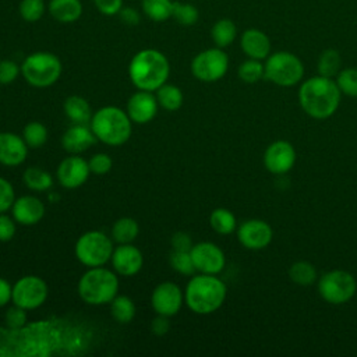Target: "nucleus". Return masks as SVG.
I'll use <instances>...</instances> for the list:
<instances>
[{
  "label": "nucleus",
  "instance_id": "1",
  "mask_svg": "<svg viewBox=\"0 0 357 357\" xmlns=\"http://www.w3.org/2000/svg\"><path fill=\"white\" fill-rule=\"evenodd\" d=\"M342 92L333 78L315 75L305 79L298 89L301 109L312 119L331 117L339 107Z\"/></svg>",
  "mask_w": 357,
  "mask_h": 357
},
{
  "label": "nucleus",
  "instance_id": "2",
  "mask_svg": "<svg viewBox=\"0 0 357 357\" xmlns=\"http://www.w3.org/2000/svg\"><path fill=\"white\" fill-rule=\"evenodd\" d=\"M170 74L167 57L156 49H142L128 64V77L135 88L153 92L166 84Z\"/></svg>",
  "mask_w": 357,
  "mask_h": 357
},
{
  "label": "nucleus",
  "instance_id": "3",
  "mask_svg": "<svg viewBox=\"0 0 357 357\" xmlns=\"http://www.w3.org/2000/svg\"><path fill=\"white\" fill-rule=\"evenodd\" d=\"M226 294V284L216 275L199 273L188 280L184 290V301L192 312L206 315L222 307Z\"/></svg>",
  "mask_w": 357,
  "mask_h": 357
},
{
  "label": "nucleus",
  "instance_id": "4",
  "mask_svg": "<svg viewBox=\"0 0 357 357\" xmlns=\"http://www.w3.org/2000/svg\"><path fill=\"white\" fill-rule=\"evenodd\" d=\"M96 137L110 146H119L131 137V119L127 112L116 106H105L96 110L91 119L89 126Z\"/></svg>",
  "mask_w": 357,
  "mask_h": 357
},
{
  "label": "nucleus",
  "instance_id": "5",
  "mask_svg": "<svg viewBox=\"0 0 357 357\" xmlns=\"http://www.w3.org/2000/svg\"><path fill=\"white\" fill-rule=\"evenodd\" d=\"M78 294L81 300L89 305L110 304L117 296V275L103 266L89 268L78 280Z\"/></svg>",
  "mask_w": 357,
  "mask_h": 357
},
{
  "label": "nucleus",
  "instance_id": "6",
  "mask_svg": "<svg viewBox=\"0 0 357 357\" xmlns=\"http://www.w3.org/2000/svg\"><path fill=\"white\" fill-rule=\"evenodd\" d=\"M60 59L50 52H35L25 57L21 64L24 79L35 88H47L61 75Z\"/></svg>",
  "mask_w": 357,
  "mask_h": 357
},
{
  "label": "nucleus",
  "instance_id": "7",
  "mask_svg": "<svg viewBox=\"0 0 357 357\" xmlns=\"http://www.w3.org/2000/svg\"><path fill=\"white\" fill-rule=\"evenodd\" d=\"M265 78L279 86H293L304 75V64L298 56L287 50L269 54L265 59Z\"/></svg>",
  "mask_w": 357,
  "mask_h": 357
},
{
  "label": "nucleus",
  "instance_id": "8",
  "mask_svg": "<svg viewBox=\"0 0 357 357\" xmlns=\"http://www.w3.org/2000/svg\"><path fill=\"white\" fill-rule=\"evenodd\" d=\"M113 250V241L99 230H91L81 234L75 243V257L88 268L103 266L110 261Z\"/></svg>",
  "mask_w": 357,
  "mask_h": 357
},
{
  "label": "nucleus",
  "instance_id": "9",
  "mask_svg": "<svg viewBox=\"0 0 357 357\" xmlns=\"http://www.w3.org/2000/svg\"><path fill=\"white\" fill-rule=\"evenodd\" d=\"M319 296L329 304H344L350 301L357 291L354 276L343 269H333L324 273L318 280Z\"/></svg>",
  "mask_w": 357,
  "mask_h": 357
},
{
  "label": "nucleus",
  "instance_id": "10",
  "mask_svg": "<svg viewBox=\"0 0 357 357\" xmlns=\"http://www.w3.org/2000/svg\"><path fill=\"white\" fill-rule=\"evenodd\" d=\"M229 56L222 47H209L199 52L191 61L192 75L202 82H215L226 75Z\"/></svg>",
  "mask_w": 357,
  "mask_h": 357
},
{
  "label": "nucleus",
  "instance_id": "11",
  "mask_svg": "<svg viewBox=\"0 0 357 357\" xmlns=\"http://www.w3.org/2000/svg\"><path fill=\"white\" fill-rule=\"evenodd\" d=\"M47 294L49 289L42 278L36 275H26L14 283L11 301L15 305L29 311L43 305Z\"/></svg>",
  "mask_w": 357,
  "mask_h": 357
},
{
  "label": "nucleus",
  "instance_id": "12",
  "mask_svg": "<svg viewBox=\"0 0 357 357\" xmlns=\"http://www.w3.org/2000/svg\"><path fill=\"white\" fill-rule=\"evenodd\" d=\"M184 303V293L178 284L173 282L159 283L151 296V304L156 314L165 317L176 315Z\"/></svg>",
  "mask_w": 357,
  "mask_h": 357
},
{
  "label": "nucleus",
  "instance_id": "13",
  "mask_svg": "<svg viewBox=\"0 0 357 357\" xmlns=\"http://www.w3.org/2000/svg\"><path fill=\"white\" fill-rule=\"evenodd\" d=\"M191 258L195 265V269L199 273L218 275L223 271L226 265V258L223 251L211 241H201L192 245Z\"/></svg>",
  "mask_w": 357,
  "mask_h": 357
},
{
  "label": "nucleus",
  "instance_id": "14",
  "mask_svg": "<svg viewBox=\"0 0 357 357\" xmlns=\"http://www.w3.org/2000/svg\"><path fill=\"white\" fill-rule=\"evenodd\" d=\"M296 163V149L284 139L272 142L264 153V166L273 174H284Z\"/></svg>",
  "mask_w": 357,
  "mask_h": 357
},
{
  "label": "nucleus",
  "instance_id": "15",
  "mask_svg": "<svg viewBox=\"0 0 357 357\" xmlns=\"http://www.w3.org/2000/svg\"><path fill=\"white\" fill-rule=\"evenodd\" d=\"M272 237V227L261 219H248L237 229V238L240 244L248 250H262L268 247Z\"/></svg>",
  "mask_w": 357,
  "mask_h": 357
},
{
  "label": "nucleus",
  "instance_id": "16",
  "mask_svg": "<svg viewBox=\"0 0 357 357\" xmlns=\"http://www.w3.org/2000/svg\"><path fill=\"white\" fill-rule=\"evenodd\" d=\"M89 165L81 156H68L60 162L56 170L57 181L68 190L81 187L89 177Z\"/></svg>",
  "mask_w": 357,
  "mask_h": 357
},
{
  "label": "nucleus",
  "instance_id": "17",
  "mask_svg": "<svg viewBox=\"0 0 357 357\" xmlns=\"http://www.w3.org/2000/svg\"><path fill=\"white\" fill-rule=\"evenodd\" d=\"M158 99L149 91L138 89L127 102V114L130 116L131 121L138 124L149 123L158 113Z\"/></svg>",
  "mask_w": 357,
  "mask_h": 357
},
{
  "label": "nucleus",
  "instance_id": "18",
  "mask_svg": "<svg viewBox=\"0 0 357 357\" xmlns=\"http://www.w3.org/2000/svg\"><path fill=\"white\" fill-rule=\"evenodd\" d=\"M110 261L114 272L121 276H132L141 271L144 257L139 248H137L131 243H127L120 244L113 250Z\"/></svg>",
  "mask_w": 357,
  "mask_h": 357
},
{
  "label": "nucleus",
  "instance_id": "19",
  "mask_svg": "<svg viewBox=\"0 0 357 357\" xmlns=\"http://www.w3.org/2000/svg\"><path fill=\"white\" fill-rule=\"evenodd\" d=\"M13 218L22 226H33L40 222L45 215L43 202L33 195H22L15 198L11 206Z\"/></svg>",
  "mask_w": 357,
  "mask_h": 357
},
{
  "label": "nucleus",
  "instance_id": "20",
  "mask_svg": "<svg viewBox=\"0 0 357 357\" xmlns=\"http://www.w3.org/2000/svg\"><path fill=\"white\" fill-rule=\"evenodd\" d=\"M28 155V145L14 132H0V163L8 167L21 165Z\"/></svg>",
  "mask_w": 357,
  "mask_h": 357
},
{
  "label": "nucleus",
  "instance_id": "21",
  "mask_svg": "<svg viewBox=\"0 0 357 357\" xmlns=\"http://www.w3.org/2000/svg\"><path fill=\"white\" fill-rule=\"evenodd\" d=\"M240 47L248 59L262 61L271 54V39L264 31L248 28L240 36Z\"/></svg>",
  "mask_w": 357,
  "mask_h": 357
},
{
  "label": "nucleus",
  "instance_id": "22",
  "mask_svg": "<svg viewBox=\"0 0 357 357\" xmlns=\"http://www.w3.org/2000/svg\"><path fill=\"white\" fill-rule=\"evenodd\" d=\"M95 141L96 137L91 127H88L86 124H73L63 134L61 145L67 152L77 155L89 149L95 144Z\"/></svg>",
  "mask_w": 357,
  "mask_h": 357
},
{
  "label": "nucleus",
  "instance_id": "23",
  "mask_svg": "<svg viewBox=\"0 0 357 357\" xmlns=\"http://www.w3.org/2000/svg\"><path fill=\"white\" fill-rule=\"evenodd\" d=\"M47 10L56 21L70 24L79 20L84 8L79 0H50Z\"/></svg>",
  "mask_w": 357,
  "mask_h": 357
},
{
  "label": "nucleus",
  "instance_id": "24",
  "mask_svg": "<svg viewBox=\"0 0 357 357\" xmlns=\"http://www.w3.org/2000/svg\"><path fill=\"white\" fill-rule=\"evenodd\" d=\"M64 113L70 121L74 124H86L91 123L92 109L86 99L78 95H71L64 102Z\"/></svg>",
  "mask_w": 357,
  "mask_h": 357
},
{
  "label": "nucleus",
  "instance_id": "25",
  "mask_svg": "<svg viewBox=\"0 0 357 357\" xmlns=\"http://www.w3.org/2000/svg\"><path fill=\"white\" fill-rule=\"evenodd\" d=\"M237 36V26L229 18L218 20L211 28V38L218 47H227L230 46Z\"/></svg>",
  "mask_w": 357,
  "mask_h": 357
},
{
  "label": "nucleus",
  "instance_id": "26",
  "mask_svg": "<svg viewBox=\"0 0 357 357\" xmlns=\"http://www.w3.org/2000/svg\"><path fill=\"white\" fill-rule=\"evenodd\" d=\"M139 233V226L132 218H120L113 223L112 238L119 244H127L137 238Z\"/></svg>",
  "mask_w": 357,
  "mask_h": 357
},
{
  "label": "nucleus",
  "instance_id": "27",
  "mask_svg": "<svg viewBox=\"0 0 357 357\" xmlns=\"http://www.w3.org/2000/svg\"><path fill=\"white\" fill-rule=\"evenodd\" d=\"M22 181L29 190L38 192L46 191L53 185V178L50 173L38 166H31L25 169L22 173Z\"/></svg>",
  "mask_w": 357,
  "mask_h": 357
},
{
  "label": "nucleus",
  "instance_id": "28",
  "mask_svg": "<svg viewBox=\"0 0 357 357\" xmlns=\"http://www.w3.org/2000/svg\"><path fill=\"white\" fill-rule=\"evenodd\" d=\"M156 99L159 106H162L165 110L174 112L181 107L184 96L178 86L172 84H163L159 89H156Z\"/></svg>",
  "mask_w": 357,
  "mask_h": 357
},
{
  "label": "nucleus",
  "instance_id": "29",
  "mask_svg": "<svg viewBox=\"0 0 357 357\" xmlns=\"http://www.w3.org/2000/svg\"><path fill=\"white\" fill-rule=\"evenodd\" d=\"M209 225L218 234L226 236L236 230L237 220L231 211L226 208H216L209 216Z\"/></svg>",
  "mask_w": 357,
  "mask_h": 357
},
{
  "label": "nucleus",
  "instance_id": "30",
  "mask_svg": "<svg viewBox=\"0 0 357 357\" xmlns=\"http://www.w3.org/2000/svg\"><path fill=\"white\" fill-rule=\"evenodd\" d=\"M141 7L144 14L155 22H163L173 14L172 0H141Z\"/></svg>",
  "mask_w": 357,
  "mask_h": 357
},
{
  "label": "nucleus",
  "instance_id": "31",
  "mask_svg": "<svg viewBox=\"0 0 357 357\" xmlns=\"http://www.w3.org/2000/svg\"><path fill=\"white\" fill-rule=\"evenodd\" d=\"M110 314L119 324H128L135 317V304L128 296H116L110 301Z\"/></svg>",
  "mask_w": 357,
  "mask_h": 357
},
{
  "label": "nucleus",
  "instance_id": "32",
  "mask_svg": "<svg viewBox=\"0 0 357 357\" xmlns=\"http://www.w3.org/2000/svg\"><path fill=\"white\" fill-rule=\"evenodd\" d=\"M318 74L333 78L342 70V57L336 49H325L318 57Z\"/></svg>",
  "mask_w": 357,
  "mask_h": 357
},
{
  "label": "nucleus",
  "instance_id": "33",
  "mask_svg": "<svg viewBox=\"0 0 357 357\" xmlns=\"http://www.w3.org/2000/svg\"><path fill=\"white\" fill-rule=\"evenodd\" d=\"M289 278L298 286H310L317 280V269L308 261H297L289 268Z\"/></svg>",
  "mask_w": 357,
  "mask_h": 357
},
{
  "label": "nucleus",
  "instance_id": "34",
  "mask_svg": "<svg viewBox=\"0 0 357 357\" xmlns=\"http://www.w3.org/2000/svg\"><path fill=\"white\" fill-rule=\"evenodd\" d=\"M22 138L28 148H40L47 141V128L39 121H31L24 127Z\"/></svg>",
  "mask_w": 357,
  "mask_h": 357
},
{
  "label": "nucleus",
  "instance_id": "35",
  "mask_svg": "<svg viewBox=\"0 0 357 357\" xmlns=\"http://www.w3.org/2000/svg\"><path fill=\"white\" fill-rule=\"evenodd\" d=\"M238 78L243 82L247 84H255L258 82L261 78H265V67L261 63V60H255V59H247L245 61H243L238 66L237 70Z\"/></svg>",
  "mask_w": 357,
  "mask_h": 357
},
{
  "label": "nucleus",
  "instance_id": "36",
  "mask_svg": "<svg viewBox=\"0 0 357 357\" xmlns=\"http://www.w3.org/2000/svg\"><path fill=\"white\" fill-rule=\"evenodd\" d=\"M172 17L181 25L190 26L194 25L199 18L198 8L191 3L173 1V14Z\"/></svg>",
  "mask_w": 357,
  "mask_h": 357
},
{
  "label": "nucleus",
  "instance_id": "37",
  "mask_svg": "<svg viewBox=\"0 0 357 357\" xmlns=\"http://www.w3.org/2000/svg\"><path fill=\"white\" fill-rule=\"evenodd\" d=\"M336 84L342 93L351 98H357V68H342L336 75Z\"/></svg>",
  "mask_w": 357,
  "mask_h": 357
},
{
  "label": "nucleus",
  "instance_id": "38",
  "mask_svg": "<svg viewBox=\"0 0 357 357\" xmlns=\"http://www.w3.org/2000/svg\"><path fill=\"white\" fill-rule=\"evenodd\" d=\"M169 262H170V266H172L176 272H178L180 275L190 276V275H194V272L197 271V269H195V265H194V262H192V258H191L190 251H177V250H173V251L170 252Z\"/></svg>",
  "mask_w": 357,
  "mask_h": 357
},
{
  "label": "nucleus",
  "instance_id": "39",
  "mask_svg": "<svg viewBox=\"0 0 357 357\" xmlns=\"http://www.w3.org/2000/svg\"><path fill=\"white\" fill-rule=\"evenodd\" d=\"M45 1L43 0H21L18 6L20 15L26 22H36L45 14Z\"/></svg>",
  "mask_w": 357,
  "mask_h": 357
},
{
  "label": "nucleus",
  "instance_id": "40",
  "mask_svg": "<svg viewBox=\"0 0 357 357\" xmlns=\"http://www.w3.org/2000/svg\"><path fill=\"white\" fill-rule=\"evenodd\" d=\"M28 321V314L25 308H21L14 304V307H10L4 314V322L10 329H21L25 326Z\"/></svg>",
  "mask_w": 357,
  "mask_h": 357
},
{
  "label": "nucleus",
  "instance_id": "41",
  "mask_svg": "<svg viewBox=\"0 0 357 357\" xmlns=\"http://www.w3.org/2000/svg\"><path fill=\"white\" fill-rule=\"evenodd\" d=\"M15 201V191L13 184L0 176V213L11 209Z\"/></svg>",
  "mask_w": 357,
  "mask_h": 357
},
{
  "label": "nucleus",
  "instance_id": "42",
  "mask_svg": "<svg viewBox=\"0 0 357 357\" xmlns=\"http://www.w3.org/2000/svg\"><path fill=\"white\" fill-rule=\"evenodd\" d=\"M88 165H89V170L91 173H95V174H106L110 172L112 166H113V160L109 155L106 153H95L89 160H88Z\"/></svg>",
  "mask_w": 357,
  "mask_h": 357
},
{
  "label": "nucleus",
  "instance_id": "43",
  "mask_svg": "<svg viewBox=\"0 0 357 357\" xmlns=\"http://www.w3.org/2000/svg\"><path fill=\"white\" fill-rule=\"evenodd\" d=\"M20 73H21V67L15 61L8 59L0 60V84L3 85L11 84L13 81H15Z\"/></svg>",
  "mask_w": 357,
  "mask_h": 357
},
{
  "label": "nucleus",
  "instance_id": "44",
  "mask_svg": "<svg viewBox=\"0 0 357 357\" xmlns=\"http://www.w3.org/2000/svg\"><path fill=\"white\" fill-rule=\"evenodd\" d=\"M14 218L7 216L6 213H0V241H10L17 230Z\"/></svg>",
  "mask_w": 357,
  "mask_h": 357
},
{
  "label": "nucleus",
  "instance_id": "45",
  "mask_svg": "<svg viewBox=\"0 0 357 357\" xmlns=\"http://www.w3.org/2000/svg\"><path fill=\"white\" fill-rule=\"evenodd\" d=\"M95 7L103 15H116L123 8V0H93Z\"/></svg>",
  "mask_w": 357,
  "mask_h": 357
},
{
  "label": "nucleus",
  "instance_id": "46",
  "mask_svg": "<svg viewBox=\"0 0 357 357\" xmlns=\"http://www.w3.org/2000/svg\"><path fill=\"white\" fill-rule=\"evenodd\" d=\"M192 240L191 237L184 231H177L172 237V247L177 251H191L192 248Z\"/></svg>",
  "mask_w": 357,
  "mask_h": 357
},
{
  "label": "nucleus",
  "instance_id": "47",
  "mask_svg": "<svg viewBox=\"0 0 357 357\" xmlns=\"http://www.w3.org/2000/svg\"><path fill=\"white\" fill-rule=\"evenodd\" d=\"M151 329L152 332L156 335V336H163L169 332L170 329V322H169V317H165V315H159L155 317L152 319V324H151Z\"/></svg>",
  "mask_w": 357,
  "mask_h": 357
},
{
  "label": "nucleus",
  "instance_id": "48",
  "mask_svg": "<svg viewBox=\"0 0 357 357\" xmlns=\"http://www.w3.org/2000/svg\"><path fill=\"white\" fill-rule=\"evenodd\" d=\"M120 18L123 22L128 24V25H135L139 22V14L135 8H131V7H123L119 13Z\"/></svg>",
  "mask_w": 357,
  "mask_h": 357
},
{
  "label": "nucleus",
  "instance_id": "49",
  "mask_svg": "<svg viewBox=\"0 0 357 357\" xmlns=\"http://www.w3.org/2000/svg\"><path fill=\"white\" fill-rule=\"evenodd\" d=\"M13 296V286L4 279L0 278V307H4L11 301Z\"/></svg>",
  "mask_w": 357,
  "mask_h": 357
}]
</instances>
